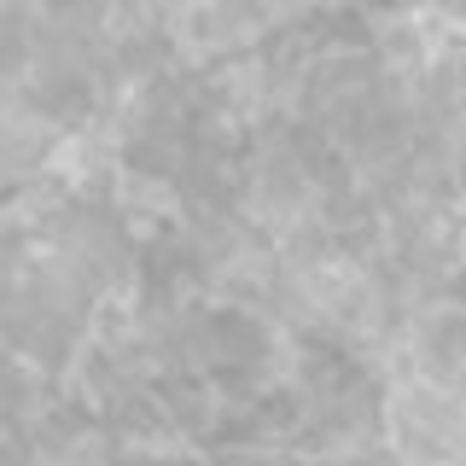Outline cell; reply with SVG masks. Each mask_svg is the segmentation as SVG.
I'll use <instances>...</instances> for the list:
<instances>
[{
	"label": "cell",
	"instance_id": "1",
	"mask_svg": "<svg viewBox=\"0 0 466 466\" xmlns=\"http://www.w3.org/2000/svg\"><path fill=\"white\" fill-rule=\"evenodd\" d=\"M379 443L397 466H466V397L402 373L379 402Z\"/></svg>",
	"mask_w": 466,
	"mask_h": 466
}]
</instances>
